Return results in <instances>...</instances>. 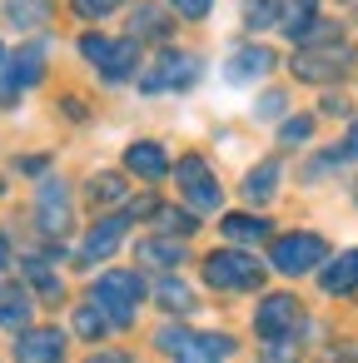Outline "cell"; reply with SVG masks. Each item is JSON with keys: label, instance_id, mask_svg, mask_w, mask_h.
Instances as JSON below:
<instances>
[{"label": "cell", "instance_id": "6da1fadb", "mask_svg": "<svg viewBox=\"0 0 358 363\" xmlns=\"http://www.w3.org/2000/svg\"><path fill=\"white\" fill-rule=\"evenodd\" d=\"M75 55H80V65H90L95 80L110 85V90L135 85L140 70H145V60H150L140 40H130L125 30H110V26H80V35H75Z\"/></svg>", "mask_w": 358, "mask_h": 363}, {"label": "cell", "instance_id": "7a4b0ae2", "mask_svg": "<svg viewBox=\"0 0 358 363\" xmlns=\"http://www.w3.org/2000/svg\"><path fill=\"white\" fill-rule=\"evenodd\" d=\"M199 80H204V55L174 40V45L150 50V60H145V70H140L135 90H140V95H150V100H155V95H189Z\"/></svg>", "mask_w": 358, "mask_h": 363}, {"label": "cell", "instance_id": "3957f363", "mask_svg": "<svg viewBox=\"0 0 358 363\" xmlns=\"http://www.w3.org/2000/svg\"><path fill=\"white\" fill-rule=\"evenodd\" d=\"M50 75V35H26L11 45L6 65H0V110H21V100L45 85Z\"/></svg>", "mask_w": 358, "mask_h": 363}, {"label": "cell", "instance_id": "277c9868", "mask_svg": "<svg viewBox=\"0 0 358 363\" xmlns=\"http://www.w3.org/2000/svg\"><path fill=\"white\" fill-rule=\"evenodd\" d=\"M284 65H289V75H293L298 85H313V90H338V85L353 75L358 50H353L348 40H328V45H293V50L284 55Z\"/></svg>", "mask_w": 358, "mask_h": 363}, {"label": "cell", "instance_id": "5b68a950", "mask_svg": "<svg viewBox=\"0 0 358 363\" xmlns=\"http://www.w3.org/2000/svg\"><path fill=\"white\" fill-rule=\"evenodd\" d=\"M199 274H204V284L219 289V294H254V289L264 284L269 264H259V259H254L249 249H239V244H224V249H209V254L199 259Z\"/></svg>", "mask_w": 358, "mask_h": 363}, {"label": "cell", "instance_id": "8992f818", "mask_svg": "<svg viewBox=\"0 0 358 363\" xmlns=\"http://www.w3.org/2000/svg\"><path fill=\"white\" fill-rule=\"evenodd\" d=\"M90 303L110 318V328H130L145 303V274L140 269H105L90 284Z\"/></svg>", "mask_w": 358, "mask_h": 363}, {"label": "cell", "instance_id": "52a82bcc", "mask_svg": "<svg viewBox=\"0 0 358 363\" xmlns=\"http://www.w3.org/2000/svg\"><path fill=\"white\" fill-rule=\"evenodd\" d=\"M279 65H284V50H279L274 40L239 35V40H229L219 75H224V85H264V80H274Z\"/></svg>", "mask_w": 358, "mask_h": 363}, {"label": "cell", "instance_id": "ba28073f", "mask_svg": "<svg viewBox=\"0 0 358 363\" xmlns=\"http://www.w3.org/2000/svg\"><path fill=\"white\" fill-rule=\"evenodd\" d=\"M174 194H179V204H184V209H194L199 219L224 209V184H219L214 164H209L199 150H189V155H179V160H174Z\"/></svg>", "mask_w": 358, "mask_h": 363}, {"label": "cell", "instance_id": "9c48e42d", "mask_svg": "<svg viewBox=\"0 0 358 363\" xmlns=\"http://www.w3.org/2000/svg\"><path fill=\"white\" fill-rule=\"evenodd\" d=\"M323 264H328V239L313 234V229H289V234H274L269 239V269L284 274V279L318 274Z\"/></svg>", "mask_w": 358, "mask_h": 363}, {"label": "cell", "instance_id": "30bf717a", "mask_svg": "<svg viewBox=\"0 0 358 363\" xmlns=\"http://www.w3.org/2000/svg\"><path fill=\"white\" fill-rule=\"evenodd\" d=\"M30 214H35V229L45 239H65L75 229V189H70V179L40 174L35 194H30Z\"/></svg>", "mask_w": 358, "mask_h": 363}, {"label": "cell", "instance_id": "8fae6325", "mask_svg": "<svg viewBox=\"0 0 358 363\" xmlns=\"http://www.w3.org/2000/svg\"><path fill=\"white\" fill-rule=\"evenodd\" d=\"M155 343L174 363H224V358H234V338L229 333H194L184 323H164L155 333Z\"/></svg>", "mask_w": 358, "mask_h": 363}, {"label": "cell", "instance_id": "7c38bea8", "mask_svg": "<svg viewBox=\"0 0 358 363\" xmlns=\"http://www.w3.org/2000/svg\"><path fill=\"white\" fill-rule=\"evenodd\" d=\"M120 21H125V35L140 40L145 50H160V45L179 40V21H174V11L164 6V0H130Z\"/></svg>", "mask_w": 358, "mask_h": 363}, {"label": "cell", "instance_id": "4fadbf2b", "mask_svg": "<svg viewBox=\"0 0 358 363\" xmlns=\"http://www.w3.org/2000/svg\"><path fill=\"white\" fill-rule=\"evenodd\" d=\"M130 214L125 209H110V214H100L90 229H85V239H80V249H75V269H90V264H105V259H115L120 254V244L130 239Z\"/></svg>", "mask_w": 358, "mask_h": 363}, {"label": "cell", "instance_id": "5bb4252c", "mask_svg": "<svg viewBox=\"0 0 358 363\" xmlns=\"http://www.w3.org/2000/svg\"><path fill=\"white\" fill-rule=\"evenodd\" d=\"M303 328V303L293 294H264L259 308H254V333L264 343H289L293 333Z\"/></svg>", "mask_w": 358, "mask_h": 363}, {"label": "cell", "instance_id": "9a60e30c", "mask_svg": "<svg viewBox=\"0 0 358 363\" xmlns=\"http://www.w3.org/2000/svg\"><path fill=\"white\" fill-rule=\"evenodd\" d=\"M60 11H65V0H0V26L16 30L21 40L26 35H50Z\"/></svg>", "mask_w": 358, "mask_h": 363}, {"label": "cell", "instance_id": "2e32d148", "mask_svg": "<svg viewBox=\"0 0 358 363\" xmlns=\"http://www.w3.org/2000/svg\"><path fill=\"white\" fill-rule=\"evenodd\" d=\"M120 164H125V174H130V179H140V184H160V179H169V174H174V160H169L164 140H130Z\"/></svg>", "mask_w": 358, "mask_h": 363}, {"label": "cell", "instance_id": "e0dca14e", "mask_svg": "<svg viewBox=\"0 0 358 363\" xmlns=\"http://www.w3.org/2000/svg\"><path fill=\"white\" fill-rule=\"evenodd\" d=\"M65 343H70V333L65 328H55V323H30V328H21L16 333V363H65Z\"/></svg>", "mask_w": 358, "mask_h": 363}, {"label": "cell", "instance_id": "ac0fdd59", "mask_svg": "<svg viewBox=\"0 0 358 363\" xmlns=\"http://www.w3.org/2000/svg\"><path fill=\"white\" fill-rule=\"evenodd\" d=\"M318 16H323V0H279V40L289 50L303 45V35L318 26Z\"/></svg>", "mask_w": 358, "mask_h": 363}, {"label": "cell", "instance_id": "d6986e66", "mask_svg": "<svg viewBox=\"0 0 358 363\" xmlns=\"http://www.w3.org/2000/svg\"><path fill=\"white\" fill-rule=\"evenodd\" d=\"M219 234H224V244L249 249V244L274 239V219H264V214H254V209H229V214H219Z\"/></svg>", "mask_w": 358, "mask_h": 363}, {"label": "cell", "instance_id": "ffe728a7", "mask_svg": "<svg viewBox=\"0 0 358 363\" xmlns=\"http://www.w3.org/2000/svg\"><path fill=\"white\" fill-rule=\"evenodd\" d=\"M135 259H140V264H155V269H164V274H174V269L189 259V239L150 234V239H140V244H135Z\"/></svg>", "mask_w": 358, "mask_h": 363}, {"label": "cell", "instance_id": "44dd1931", "mask_svg": "<svg viewBox=\"0 0 358 363\" xmlns=\"http://www.w3.org/2000/svg\"><path fill=\"white\" fill-rule=\"evenodd\" d=\"M279 179H284V164H279V160H259V164L244 174V184H239L244 204H254V209L274 204V199H279Z\"/></svg>", "mask_w": 358, "mask_h": 363}, {"label": "cell", "instance_id": "7402d4cb", "mask_svg": "<svg viewBox=\"0 0 358 363\" xmlns=\"http://www.w3.org/2000/svg\"><path fill=\"white\" fill-rule=\"evenodd\" d=\"M125 179H130L125 169H105V174H95V179H90V189H85V204H90V209H100V214L125 209V204H130V184H125Z\"/></svg>", "mask_w": 358, "mask_h": 363}, {"label": "cell", "instance_id": "603a6c76", "mask_svg": "<svg viewBox=\"0 0 358 363\" xmlns=\"http://www.w3.org/2000/svg\"><path fill=\"white\" fill-rule=\"evenodd\" d=\"M30 318H35V294L26 289V284H0V328H30Z\"/></svg>", "mask_w": 358, "mask_h": 363}, {"label": "cell", "instance_id": "cb8c5ba5", "mask_svg": "<svg viewBox=\"0 0 358 363\" xmlns=\"http://www.w3.org/2000/svg\"><path fill=\"white\" fill-rule=\"evenodd\" d=\"M318 289L343 298V294H358V249H343L338 259H328L318 269Z\"/></svg>", "mask_w": 358, "mask_h": 363}, {"label": "cell", "instance_id": "d4e9b609", "mask_svg": "<svg viewBox=\"0 0 358 363\" xmlns=\"http://www.w3.org/2000/svg\"><path fill=\"white\" fill-rule=\"evenodd\" d=\"M239 30L244 35H279V0H239Z\"/></svg>", "mask_w": 358, "mask_h": 363}, {"label": "cell", "instance_id": "484cf974", "mask_svg": "<svg viewBox=\"0 0 358 363\" xmlns=\"http://www.w3.org/2000/svg\"><path fill=\"white\" fill-rule=\"evenodd\" d=\"M130 0H65V16L80 21V26H110L125 16Z\"/></svg>", "mask_w": 358, "mask_h": 363}, {"label": "cell", "instance_id": "4316f807", "mask_svg": "<svg viewBox=\"0 0 358 363\" xmlns=\"http://www.w3.org/2000/svg\"><path fill=\"white\" fill-rule=\"evenodd\" d=\"M150 219H155V234H174V239H194L199 234V214L184 209V204H160Z\"/></svg>", "mask_w": 358, "mask_h": 363}, {"label": "cell", "instance_id": "83f0119b", "mask_svg": "<svg viewBox=\"0 0 358 363\" xmlns=\"http://www.w3.org/2000/svg\"><path fill=\"white\" fill-rule=\"evenodd\" d=\"M150 294H155V303L169 308V313H194V308H199V294H194L184 279H174V274H164Z\"/></svg>", "mask_w": 358, "mask_h": 363}, {"label": "cell", "instance_id": "f1b7e54d", "mask_svg": "<svg viewBox=\"0 0 358 363\" xmlns=\"http://www.w3.org/2000/svg\"><path fill=\"white\" fill-rule=\"evenodd\" d=\"M313 130H318V115L293 110V115L279 120V145H284V150H303V145H313Z\"/></svg>", "mask_w": 358, "mask_h": 363}, {"label": "cell", "instance_id": "f546056e", "mask_svg": "<svg viewBox=\"0 0 358 363\" xmlns=\"http://www.w3.org/2000/svg\"><path fill=\"white\" fill-rule=\"evenodd\" d=\"M284 115H293V110H289V90H284V85H274V90H259V100H254V120H264V125H279Z\"/></svg>", "mask_w": 358, "mask_h": 363}, {"label": "cell", "instance_id": "4dcf8cb0", "mask_svg": "<svg viewBox=\"0 0 358 363\" xmlns=\"http://www.w3.org/2000/svg\"><path fill=\"white\" fill-rule=\"evenodd\" d=\"M70 333H80L85 343H95V338H105V333H110V318H105L95 303H80V308H75V318H70Z\"/></svg>", "mask_w": 358, "mask_h": 363}, {"label": "cell", "instance_id": "1f68e13d", "mask_svg": "<svg viewBox=\"0 0 358 363\" xmlns=\"http://www.w3.org/2000/svg\"><path fill=\"white\" fill-rule=\"evenodd\" d=\"M164 6L174 11L179 26H209L214 11H219V0H164Z\"/></svg>", "mask_w": 358, "mask_h": 363}, {"label": "cell", "instance_id": "d6a6232c", "mask_svg": "<svg viewBox=\"0 0 358 363\" xmlns=\"http://www.w3.org/2000/svg\"><path fill=\"white\" fill-rule=\"evenodd\" d=\"M26 289L30 294H40V298H60L65 289H60V279L40 264V259H26Z\"/></svg>", "mask_w": 358, "mask_h": 363}, {"label": "cell", "instance_id": "836d02e7", "mask_svg": "<svg viewBox=\"0 0 358 363\" xmlns=\"http://www.w3.org/2000/svg\"><path fill=\"white\" fill-rule=\"evenodd\" d=\"M318 115H333V120H343V115H353V110H348V100H343L338 90H323V100H318Z\"/></svg>", "mask_w": 358, "mask_h": 363}, {"label": "cell", "instance_id": "e575fe53", "mask_svg": "<svg viewBox=\"0 0 358 363\" xmlns=\"http://www.w3.org/2000/svg\"><path fill=\"white\" fill-rule=\"evenodd\" d=\"M16 169H21V174H35V179H40V174L50 169V160H45V155H21V160H16Z\"/></svg>", "mask_w": 358, "mask_h": 363}, {"label": "cell", "instance_id": "d590c367", "mask_svg": "<svg viewBox=\"0 0 358 363\" xmlns=\"http://www.w3.org/2000/svg\"><path fill=\"white\" fill-rule=\"evenodd\" d=\"M333 155H338V160H358V120L348 125V135L338 140V150H333Z\"/></svg>", "mask_w": 358, "mask_h": 363}, {"label": "cell", "instance_id": "8d00e7d4", "mask_svg": "<svg viewBox=\"0 0 358 363\" xmlns=\"http://www.w3.org/2000/svg\"><path fill=\"white\" fill-rule=\"evenodd\" d=\"M85 363H130V353H120V348H110V353H95V358H85Z\"/></svg>", "mask_w": 358, "mask_h": 363}, {"label": "cell", "instance_id": "74e56055", "mask_svg": "<svg viewBox=\"0 0 358 363\" xmlns=\"http://www.w3.org/2000/svg\"><path fill=\"white\" fill-rule=\"evenodd\" d=\"M6 264H11V239H6V229H0V274H6Z\"/></svg>", "mask_w": 358, "mask_h": 363}, {"label": "cell", "instance_id": "f35d334b", "mask_svg": "<svg viewBox=\"0 0 358 363\" xmlns=\"http://www.w3.org/2000/svg\"><path fill=\"white\" fill-rule=\"evenodd\" d=\"M6 55H11V45H6V35H0V65H6Z\"/></svg>", "mask_w": 358, "mask_h": 363}, {"label": "cell", "instance_id": "ab89813d", "mask_svg": "<svg viewBox=\"0 0 358 363\" xmlns=\"http://www.w3.org/2000/svg\"><path fill=\"white\" fill-rule=\"evenodd\" d=\"M0 194H6V174H0Z\"/></svg>", "mask_w": 358, "mask_h": 363}, {"label": "cell", "instance_id": "60d3db41", "mask_svg": "<svg viewBox=\"0 0 358 363\" xmlns=\"http://www.w3.org/2000/svg\"><path fill=\"white\" fill-rule=\"evenodd\" d=\"M343 6H353V0H343Z\"/></svg>", "mask_w": 358, "mask_h": 363}]
</instances>
